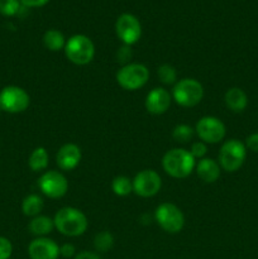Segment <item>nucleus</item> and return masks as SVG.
<instances>
[{
	"label": "nucleus",
	"instance_id": "nucleus-1",
	"mask_svg": "<svg viewBox=\"0 0 258 259\" xmlns=\"http://www.w3.org/2000/svg\"><path fill=\"white\" fill-rule=\"evenodd\" d=\"M55 228L65 237L75 238L85 234L89 227V220L80 209L66 206L56 212Z\"/></svg>",
	"mask_w": 258,
	"mask_h": 259
},
{
	"label": "nucleus",
	"instance_id": "nucleus-2",
	"mask_svg": "<svg viewBox=\"0 0 258 259\" xmlns=\"http://www.w3.org/2000/svg\"><path fill=\"white\" fill-rule=\"evenodd\" d=\"M162 167L174 179H186L194 172L196 159L185 148L169 149L162 158Z\"/></svg>",
	"mask_w": 258,
	"mask_h": 259
},
{
	"label": "nucleus",
	"instance_id": "nucleus-3",
	"mask_svg": "<svg viewBox=\"0 0 258 259\" xmlns=\"http://www.w3.org/2000/svg\"><path fill=\"white\" fill-rule=\"evenodd\" d=\"M65 55L70 62L77 66H85L95 57V45L83 34H75L66 42Z\"/></svg>",
	"mask_w": 258,
	"mask_h": 259
},
{
	"label": "nucleus",
	"instance_id": "nucleus-4",
	"mask_svg": "<svg viewBox=\"0 0 258 259\" xmlns=\"http://www.w3.org/2000/svg\"><path fill=\"white\" fill-rule=\"evenodd\" d=\"M171 95L177 105L194 108L204 98V88L195 78H182L175 83Z\"/></svg>",
	"mask_w": 258,
	"mask_h": 259
},
{
	"label": "nucleus",
	"instance_id": "nucleus-5",
	"mask_svg": "<svg viewBox=\"0 0 258 259\" xmlns=\"http://www.w3.org/2000/svg\"><path fill=\"white\" fill-rule=\"evenodd\" d=\"M149 80V70L143 63H128L121 66L116 72V82L128 91H136L143 88Z\"/></svg>",
	"mask_w": 258,
	"mask_h": 259
},
{
	"label": "nucleus",
	"instance_id": "nucleus-6",
	"mask_svg": "<svg viewBox=\"0 0 258 259\" xmlns=\"http://www.w3.org/2000/svg\"><path fill=\"white\" fill-rule=\"evenodd\" d=\"M247 157V147L238 139L224 142L219 152V164L224 171L235 172L243 166Z\"/></svg>",
	"mask_w": 258,
	"mask_h": 259
},
{
	"label": "nucleus",
	"instance_id": "nucleus-7",
	"mask_svg": "<svg viewBox=\"0 0 258 259\" xmlns=\"http://www.w3.org/2000/svg\"><path fill=\"white\" fill-rule=\"evenodd\" d=\"M154 219L157 224L169 234L180 233L185 227V215L180 207L171 202H163L157 206L154 211Z\"/></svg>",
	"mask_w": 258,
	"mask_h": 259
},
{
	"label": "nucleus",
	"instance_id": "nucleus-8",
	"mask_svg": "<svg viewBox=\"0 0 258 259\" xmlns=\"http://www.w3.org/2000/svg\"><path fill=\"white\" fill-rule=\"evenodd\" d=\"M30 98L24 89L19 86H5L0 91V108L3 111L10 114L23 113L28 109Z\"/></svg>",
	"mask_w": 258,
	"mask_h": 259
},
{
	"label": "nucleus",
	"instance_id": "nucleus-9",
	"mask_svg": "<svg viewBox=\"0 0 258 259\" xmlns=\"http://www.w3.org/2000/svg\"><path fill=\"white\" fill-rule=\"evenodd\" d=\"M195 133L204 143L217 144L224 139L227 128L225 124L217 116H202L196 123Z\"/></svg>",
	"mask_w": 258,
	"mask_h": 259
},
{
	"label": "nucleus",
	"instance_id": "nucleus-10",
	"mask_svg": "<svg viewBox=\"0 0 258 259\" xmlns=\"http://www.w3.org/2000/svg\"><path fill=\"white\" fill-rule=\"evenodd\" d=\"M38 187L45 196L61 199L68 191V181L65 175L58 171H47L38 180Z\"/></svg>",
	"mask_w": 258,
	"mask_h": 259
},
{
	"label": "nucleus",
	"instance_id": "nucleus-11",
	"mask_svg": "<svg viewBox=\"0 0 258 259\" xmlns=\"http://www.w3.org/2000/svg\"><path fill=\"white\" fill-rule=\"evenodd\" d=\"M115 32L123 45L132 46L141 39L142 25L136 15L131 13H123L119 15L115 23Z\"/></svg>",
	"mask_w": 258,
	"mask_h": 259
},
{
	"label": "nucleus",
	"instance_id": "nucleus-12",
	"mask_svg": "<svg viewBox=\"0 0 258 259\" xmlns=\"http://www.w3.org/2000/svg\"><path fill=\"white\" fill-rule=\"evenodd\" d=\"M132 181L134 194L144 199L157 195L162 187L161 176L154 169H143L138 172Z\"/></svg>",
	"mask_w": 258,
	"mask_h": 259
},
{
	"label": "nucleus",
	"instance_id": "nucleus-13",
	"mask_svg": "<svg viewBox=\"0 0 258 259\" xmlns=\"http://www.w3.org/2000/svg\"><path fill=\"white\" fill-rule=\"evenodd\" d=\"M28 255L30 259H58L60 247L47 237L35 238L28 245Z\"/></svg>",
	"mask_w": 258,
	"mask_h": 259
},
{
	"label": "nucleus",
	"instance_id": "nucleus-14",
	"mask_svg": "<svg viewBox=\"0 0 258 259\" xmlns=\"http://www.w3.org/2000/svg\"><path fill=\"white\" fill-rule=\"evenodd\" d=\"M172 95L163 88H154L147 95L144 105L147 111L153 115H162L171 106Z\"/></svg>",
	"mask_w": 258,
	"mask_h": 259
},
{
	"label": "nucleus",
	"instance_id": "nucleus-15",
	"mask_svg": "<svg viewBox=\"0 0 258 259\" xmlns=\"http://www.w3.org/2000/svg\"><path fill=\"white\" fill-rule=\"evenodd\" d=\"M81 161V149L75 143H66L56 154V163L62 171H72Z\"/></svg>",
	"mask_w": 258,
	"mask_h": 259
},
{
	"label": "nucleus",
	"instance_id": "nucleus-16",
	"mask_svg": "<svg viewBox=\"0 0 258 259\" xmlns=\"http://www.w3.org/2000/svg\"><path fill=\"white\" fill-rule=\"evenodd\" d=\"M196 174L200 179L206 184H214L220 177V167L219 162L212 158H202L200 159L199 163H196Z\"/></svg>",
	"mask_w": 258,
	"mask_h": 259
},
{
	"label": "nucleus",
	"instance_id": "nucleus-17",
	"mask_svg": "<svg viewBox=\"0 0 258 259\" xmlns=\"http://www.w3.org/2000/svg\"><path fill=\"white\" fill-rule=\"evenodd\" d=\"M224 101L227 108L233 113H242L248 105V96L240 88H230L225 93Z\"/></svg>",
	"mask_w": 258,
	"mask_h": 259
},
{
	"label": "nucleus",
	"instance_id": "nucleus-18",
	"mask_svg": "<svg viewBox=\"0 0 258 259\" xmlns=\"http://www.w3.org/2000/svg\"><path fill=\"white\" fill-rule=\"evenodd\" d=\"M28 229L35 237H46V235L51 234L55 229V222L51 219L50 217H45V215H38V217L32 218Z\"/></svg>",
	"mask_w": 258,
	"mask_h": 259
},
{
	"label": "nucleus",
	"instance_id": "nucleus-19",
	"mask_svg": "<svg viewBox=\"0 0 258 259\" xmlns=\"http://www.w3.org/2000/svg\"><path fill=\"white\" fill-rule=\"evenodd\" d=\"M66 38L62 32L57 29H48L43 34V45L51 52H58V51L65 50Z\"/></svg>",
	"mask_w": 258,
	"mask_h": 259
},
{
	"label": "nucleus",
	"instance_id": "nucleus-20",
	"mask_svg": "<svg viewBox=\"0 0 258 259\" xmlns=\"http://www.w3.org/2000/svg\"><path fill=\"white\" fill-rule=\"evenodd\" d=\"M50 157L48 152L45 147H37L30 153L29 159H28V166L33 172H42L48 167Z\"/></svg>",
	"mask_w": 258,
	"mask_h": 259
},
{
	"label": "nucleus",
	"instance_id": "nucleus-21",
	"mask_svg": "<svg viewBox=\"0 0 258 259\" xmlns=\"http://www.w3.org/2000/svg\"><path fill=\"white\" fill-rule=\"evenodd\" d=\"M43 207H45V201L39 195H28L24 197L22 202V211L25 217L35 218L42 212Z\"/></svg>",
	"mask_w": 258,
	"mask_h": 259
},
{
	"label": "nucleus",
	"instance_id": "nucleus-22",
	"mask_svg": "<svg viewBox=\"0 0 258 259\" xmlns=\"http://www.w3.org/2000/svg\"><path fill=\"white\" fill-rule=\"evenodd\" d=\"M111 190L119 197H125L133 192V181L126 176H116L111 182Z\"/></svg>",
	"mask_w": 258,
	"mask_h": 259
},
{
	"label": "nucleus",
	"instance_id": "nucleus-23",
	"mask_svg": "<svg viewBox=\"0 0 258 259\" xmlns=\"http://www.w3.org/2000/svg\"><path fill=\"white\" fill-rule=\"evenodd\" d=\"M94 247H95L96 252L106 253L114 247V237L110 232L108 230H103V232L98 233L94 238Z\"/></svg>",
	"mask_w": 258,
	"mask_h": 259
},
{
	"label": "nucleus",
	"instance_id": "nucleus-24",
	"mask_svg": "<svg viewBox=\"0 0 258 259\" xmlns=\"http://www.w3.org/2000/svg\"><path fill=\"white\" fill-rule=\"evenodd\" d=\"M195 129L187 124H177L172 131V138L179 143H187L194 138Z\"/></svg>",
	"mask_w": 258,
	"mask_h": 259
},
{
	"label": "nucleus",
	"instance_id": "nucleus-25",
	"mask_svg": "<svg viewBox=\"0 0 258 259\" xmlns=\"http://www.w3.org/2000/svg\"><path fill=\"white\" fill-rule=\"evenodd\" d=\"M157 75H158L159 81L164 85H175L177 82V71L174 66L164 63V65L159 66L157 70Z\"/></svg>",
	"mask_w": 258,
	"mask_h": 259
},
{
	"label": "nucleus",
	"instance_id": "nucleus-26",
	"mask_svg": "<svg viewBox=\"0 0 258 259\" xmlns=\"http://www.w3.org/2000/svg\"><path fill=\"white\" fill-rule=\"evenodd\" d=\"M19 0H0V14L4 17H14L20 10Z\"/></svg>",
	"mask_w": 258,
	"mask_h": 259
},
{
	"label": "nucleus",
	"instance_id": "nucleus-27",
	"mask_svg": "<svg viewBox=\"0 0 258 259\" xmlns=\"http://www.w3.org/2000/svg\"><path fill=\"white\" fill-rule=\"evenodd\" d=\"M132 56H133V53H132L131 46L123 45L118 51H116V61H118L119 63H121L123 66L131 63Z\"/></svg>",
	"mask_w": 258,
	"mask_h": 259
},
{
	"label": "nucleus",
	"instance_id": "nucleus-28",
	"mask_svg": "<svg viewBox=\"0 0 258 259\" xmlns=\"http://www.w3.org/2000/svg\"><path fill=\"white\" fill-rule=\"evenodd\" d=\"M190 153L194 157L195 159L200 158L202 159L205 157V154L207 153V146L206 143H204L202 141L195 142V143L191 144V148H190Z\"/></svg>",
	"mask_w": 258,
	"mask_h": 259
},
{
	"label": "nucleus",
	"instance_id": "nucleus-29",
	"mask_svg": "<svg viewBox=\"0 0 258 259\" xmlns=\"http://www.w3.org/2000/svg\"><path fill=\"white\" fill-rule=\"evenodd\" d=\"M13 253V244L8 238L0 237V259H9Z\"/></svg>",
	"mask_w": 258,
	"mask_h": 259
},
{
	"label": "nucleus",
	"instance_id": "nucleus-30",
	"mask_svg": "<svg viewBox=\"0 0 258 259\" xmlns=\"http://www.w3.org/2000/svg\"><path fill=\"white\" fill-rule=\"evenodd\" d=\"M60 255L63 258H72L76 255L75 245L71 243H65L60 247Z\"/></svg>",
	"mask_w": 258,
	"mask_h": 259
},
{
	"label": "nucleus",
	"instance_id": "nucleus-31",
	"mask_svg": "<svg viewBox=\"0 0 258 259\" xmlns=\"http://www.w3.org/2000/svg\"><path fill=\"white\" fill-rule=\"evenodd\" d=\"M245 147L252 152L258 153V133H253L245 139Z\"/></svg>",
	"mask_w": 258,
	"mask_h": 259
},
{
	"label": "nucleus",
	"instance_id": "nucleus-32",
	"mask_svg": "<svg viewBox=\"0 0 258 259\" xmlns=\"http://www.w3.org/2000/svg\"><path fill=\"white\" fill-rule=\"evenodd\" d=\"M20 4L24 5L27 8H40L45 7L46 4H48L50 0H19Z\"/></svg>",
	"mask_w": 258,
	"mask_h": 259
},
{
	"label": "nucleus",
	"instance_id": "nucleus-33",
	"mask_svg": "<svg viewBox=\"0 0 258 259\" xmlns=\"http://www.w3.org/2000/svg\"><path fill=\"white\" fill-rule=\"evenodd\" d=\"M73 259H101L100 255L95 252H90V250H82L80 253H76Z\"/></svg>",
	"mask_w": 258,
	"mask_h": 259
},
{
	"label": "nucleus",
	"instance_id": "nucleus-34",
	"mask_svg": "<svg viewBox=\"0 0 258 259\" xmlns=\"http://www.w3.org/2000/svg\"><path fill=\"white\" fill-rule=\"evenodd\" d=\"M2 111H3V110H2V108H0V114H2Z\"/></svg>",
	"mask_w": 258,
	"mask_h": 259
}]
</instances>
